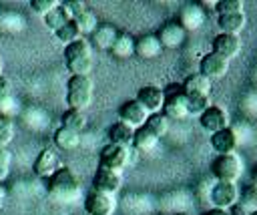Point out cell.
Listing matches in <instances>:
<instances>
[{"label": "cell", "instance_id": "obj_1", "mask_svg": "<svg viewBox=\"0 0 257 215\" xmlns=\"http://www.w3.org/2000/svg\"><path fill=\"white\" fill-rule=\"evenodd\" d=\"M46 191L56 203H72L80 193V181L68 167H60L46 179Z\"/></svg>", "mask_w": 257, "mask_h": 215}, {"label": "cell", "instance_id": "obj_2", "mask_svg": "<svg viewBox=\"0 0 257 215\" xmlns=\"http://www.w3.org/2000/svg\"><path fill=\"white\" fill-rule=\"evenodd\" d=\"M64 64L70 76H88L92 70V46L86 38H78L64 46Z\"/></svg>", "mask_w": 257, "mask_h": 215}, {"label": "cell", "instance_id": "obj_3", "mask_svg": "<svg viewBox=\"0 0 257 215\" xmlns=\"http://www.w3.org/2000/svg\"><path fill=\"white\" fill-rule=\"evenodd\" d=\"M92 102V80L90 76H70L66 82V104L72 111L88 109Z\"/></svg>", "mask_w": 257, "mask_h": 215}, {"label": "cell", "instance_id": "obj_4", "mask_svg": "<svg viewBox=\"0 0 257 215\" xmlns=\"http://www.w3.org/2000/svg\"><path fill=\"white\" fill-rule=\"evenodd\" d=\"M211 171H213V177L217 179V183L237 185V181H239V177L243 173V167H241L239 157L233 153V155H219L213 161Z\"/></svg>", "mask_w": 257, "mask_h": 215}, {"label": "cell", "instance_id": "obj_5", "mask_svg": "<svg viewBox=\"0 0 257 215\" xmlns=\"http://www.w3.org/2000/svg\"><path fill=\"white\" fill-rule=\"evenodd\" d=\"M131 151L126 147H118V145H104L100 149V157H98V167L102 169H110L114 173H120L126 169L128 161H131Z\"/></svg>", "mask_w": 257, "mask_h": 215}, {"label": "cell", "instance_id": "obj_6", "mask_svg": "<svg viewBox=\"0 0 257 215\" xmlns=\"http://www.w3.org/2000/svg\"><path fill=\"white\" fill-rule=\"evenodd\" d=\"M177 22L183 26V30H199L205 22H207V12L203 8V4L199 2H187L181 6Z\"/></svg>", "mask_w": 257, "mask_h": 215}, {"label": "cell", "instance_id": "obj_7", "mask_svg": "<svg viewBox=\"0 0 257 215\" xmlns=\"http://www.w3.org/2000/svg\"><path fill=\"white\" fill-rule=\"evenodd\" d=\"M161 113L169 121H183V119H187L189 111H187V96H185V92L181 88L165 92V102H163V111Z\"/></svg>", "mask_w": 257, "mask_h": 215}, {"label": "cell", "instance_id": "obj_8", "mask_svg": "<svg viewBox=\"0 0 257 215\" xmlns=\"http://www.w3.org/2000/svg\"><path fill=\"white\" fill-rule=\"evenodd\" d=\"M116 209V201L112 195L90 191L84 199V213L86 215H112Z\"/></svg>", "mask_w": 257, "mask_h": 215}, {"label": "cell", "instance_id": "obj_9", "mask_svg": "<svg viewBox=\"0 0 257 215\" xmlns=\"http://www.w3.org/2000/svg\"><path fill=\"white\" fill-rule=\"evenodd\" d=\"M118 119H120V123H124V125H128L131 129H141V127H145V123H147V119H149V113L145 111V106L143 104H139L135 98H131V100H124L122 104H120V109H118Z\"/></svg>", "mask_w": 257, "mask_h": 215}, {"label": "cell", "instance_id": "obj_10", "mask_svg": "<svg viewBox=\"0 0 257 215\" xmlns=\"http://www.w3.org/2000/svg\"><path fill=\"white\" fill-rule=\"evenodd\" d=\"M58 169H60V159H58V153L52 147H44L38 153V157L34 159V165H32L34 175L40 177V179H48Z\"/></svg>", "mask_w": 257, "mask_h": 215}, {"label": "cell", "instance_id": "obj_11", "mask_svg": "<svg viewBox=\"0 0 257 215\" xmlns=\"http://www.w3.org/2000/svg\"><path fill=\"white\" fill-rule=\"evenodd\" d=\"M239 187L231 185V183H217L211 189V203L215 209H223L229 211L237 201H239Z\"/></svg>", "mask_w": 257, "mask_h": 215}, {"label": "cell", "instance_id": "obj_12", "mask_svg": "<svg viewBox=\"0 0 257 215\" xmlns=\"http://www.w3.org/2000/svg\"><path fill=\"white\" fill-rule=\"evenodd\" d=\"M229 62L231 60H227V58H223V56H219L211 50V52L203 54V58L199 62V74H203L209 80L211 78H221L229 72Z\"/></svg>", "mask_w": 257, "mask_h": 215}, {"label": "cell", "instance_id": "obj_13", "mask_svg": "<svg viewBox=\"0 0 257 215\" xmlns=\"http://www.w3.org/2000/svg\"><path fill=\"white\" fill-rule=\"evenodd\" d=\"M135 100H137L139 104H143L149 115H157V113L163 111L165 90L159 88V86H155V84H147V86H141V88H139Z\"/></svg>", "mask_w": 257, "mask_h": 215}, {"label": "cell", "instance_id": "obj_14", "mask_svg": "<svg viewBox=\"0 0 257 215\" xmlns=\"http://www.w3.org/2000/svg\"><path fill=\"white\" fill-rule=\"evenodd\" d=\"M199 123H201V129L209 135H215L219 131H225L229 129V115L225 109L221 106H209L201 117H199Z\"/></svg>", "mask_w": 257, "mask_h": 215}, {"label": "cell", "instance_id": "obj_15", "mask_svg": "<svg viewBox=\"0 0 257 215\" xmlns=\"http://www.w3.org/2000/svg\"><path fill=\"white\" fill-rule=\"evenodd\" d=\"M122 185V175L114 173L110 169H102L98 167L94 177H92V191L98 193H106V195H114Z\"/></svg>", "mask_w": 257, "mask_h": 215}, {"label": "cell", "instance_id": "obj_16", "mask_svg": "<svg viewBox=\"0 0 257 215\" xmlns=\"http://www.w3.org/2000/svg\"><path fill=\"white\" fill-rule=\"evenodd\" d=\"M157 38H159V42H161L163 48H179L185 42L187 32L183 30V26L177 20H169V22H165L159 28Z\"/></svg>", "mask_w": 257, "mask_h": 215}, {"label": "cell", "instance_id": "obj_17", "mask_svg": "<svg viewBox=\"0 0 257 215\" xmlns=\"http://www.w3.org/2000/svg\"><path fill=\"white\" fill-rule=\"evenodd\" d=\"M241 46H243V42H241V38L237 34H225V32H221V34H217L213 38V52L219 54V56H223V58H227V60L235 58L241 52Z\"/></svg>", "mask_w": 257, "mask_h": 215}, {"label": "cell", "instance_id": "obj_18", "mask_svg": "<svg viewBox=\"0 0 257 215\" xmlns=\"http://www.w3.org/2000/svg\"><path fill=\"white\" fill-rule=\"evenodd\" d=\"M161 52H163V46H161L157 34H143V36L135 38V54L139 58L151 60V58H157Z\"/></svg>", "mask_w": 257, "mask_h": 215}, {"label": "cell", "instance_id": "obj_19", "mask_svg": "<svg viewBox=\"0 0 257 215\" xmlns=\"http://www.w3.org/2000/svg\"><path fill=\"white\" fill-rule=\"evenodd\" d=\"M116 34H118V30H116L112 24H108V22H98V26L94 28V32L90 34V40H92L90 46H96L98 50H108V48L112 46Z\"/></svg>", "mask_w": 257, "mask_h": 215}, {"label": "cell", "instance_id": "obj_20", "mask_svg": "<svg viewBox=\"0 0 257 215\" xmlns=\"http://www.w3.org/2000/svg\"><path fill=\"white\" fill-rule=\"evenodd\" d=\"M211 147L219 155H233V151L237 149V135H235V131L229 127L225 131H219V133L211 135Z\"/></svg>", "mask_w": 257, "mask_h": 215}, {"label": "cell", "instance_id": "obj_21", "mask_svg": "<svg viewBox=\"0 0 257 215\" xmlns=\"http://www.w3.org/2000/svg\"><path fill=\"white\" fill-rule=\"evenodd\" d=\"M181 90L189 96V94H203V96H209L211 92V80L205 78L203 74L195 72V74H189L185 80H183V86Z\"/></svg>", "mask_w": 257, "mask_h": 215}, {"label": "cell", "instance_id": "obj_22", "mask_svg": "<svg viewBox=\"0 0 257 215\" xmlns=\"http://www.w3.org/2000/svg\"><path fill=\"white\" fill-rule=\"evenodd\" d=\"M245 22H247L245 12L221 14V16H219V20H217V24H219L221 32H225V34H237V36H239V32L245 28Z\"/></svg>", "mask_w": 257, "mask_h": 215}, {"label": "cell", "instance_id": "obj_23", "mask_svg": "<svg viewBox=\"0 0 257 215\" xmlns=\"http://www.w3.org/2000/svg\"><path fill=\"white\" fill-rule=\"evenodd\" d=\"M133 137H135V129H131L128 125H124L120 121L114 123L108 129V141H110V145H118V147L131 149L133 147Z\"/></svg>", "mask_w": 257, "mask_h": 215}, {"label": "cell", "instance_id": "obj_24", "mask_svg": "<svg viewBox=\"0 0 257 215\" xmlns=\"http://www.w3.org/2000/svg\"><path fill=\"white\" fill-rule=\"evenodd\" d=\"M108 52L114 56V58H128L135 54V38L128 34V32H118L112 46L108 48Z\"/></svg>", "mask_w": 257, "mask_h": 215}, {"label": "cell", "instance_id": "obj_25", "mask_svg": "<svg viewBox=\"0 0 257 215\" xmlns=\"http://www.w3.org/2000/svg\"><path fill=\"white\" fill-rule=\"evenodd\" d=\"M52 141H54L56 149H60V151H74L80 145V135L74 133V131H68V129L60 127V129L54 131Z\"/></svg>", "mask_w": 257, "mask_h": 215}, {"label": "cell", "instance_id": "obj_26", "mask_svg": "<svg viewBox=\"0 0 257 215\" xmlns=\"http://www.w3.org/2000/svg\"><path fill=\"white\" fill-rule=\"evenodd\" d=\"M157 145H159V139H157L147 127H141V129L135 131L133 149H137V151H141V153H149V151H153Z\"/></svg>", "mask_w": 257, "mask_h": 215}, {"label": "cell", "instance_id": "obj_27", "mask_svg": "<svg viewBox=\"0 0 257 215\" xmlns=\"http://www.w3.org/2000/svg\"><path fill=\"white\" fill-rule=\"evenodd\" d=\"M60 121H62V127H64V129L74 131V133H78V135H80V131L86 129V115H84L82 111H72V109H68V111L62 113Z\"/></svg>", "mask_w": 257, "mask_h": 215}, {"label": "cell", "instance_id": "obj_28", "mask_svg": "<svg viewBox=\"0 0 257 215\" xmlns=\"http://www.w3.org/2000/svg\"><path fill=\"white\" fill-rule=\"evenodd\" d=\"M44 18V24H46V28L48 30H52V32H56L58 28H62L66 22H70V16H68V12L62 8V4H58L56 8H52L46 16H42Z\"/></svg>", "mask_w": 257, "mask_h": 215}, {"label": "cell", "instance_id": "obj_29", "mask_svg": "<svg viewBox=\"0 0 257 215\" xmlns=\"http://www.w3.org/2000/svg\"><path fill=\"white\" fill-rule=\"evenodd\" d=\"M169 123H171V121H169L163 113H157V115H149L145 127H147L157 139H161V137H165V135L169 133Z\"/></svg>", "mask_w": 257, "mask_h": 215}, {"label": "cell", "instance_id": "obj_30", "mask_svg": "<svg viewBox=\"0 0 257 215\" xmlns=\"http://www.w3.org/2000/svg\"><path fill=\"white\" fill-rule=\"evenodd\" d=\"M74 24H76V28H78V32H80V36L82 34H92L94 32V28L98 26V20H96V14L90 10V8H86L80 16H76L74 20H72Z\"/></svg>", "mask_w": 257, "mask_h": 215}, {"label": "cell", "instance_id": "obj_31", "mask_svg": "<svg viewBox=\"0 0 257 215\" xmlns=\"http://www.w3.org/2000/svg\"><path fill=\"white\" fill-rule=\"evenodd\" d=\"M209 106H211L209 96H203V94H189L187 96V111L191 117H201Z\"/></svg>", "mask_w": 257, "mask_h": 215}, {"label": "cell", "instance_id": "obj_32", "mask_svg": "<svg viewBox=\"0 0 257 215\" xmlns=\"http://www.w3.org/2000/svg\"><path fill=\"white\" fill-rule=\"evenodd\" d=\"M54 36H56V40H60L64 46H68L70 42H74V40H78V38H82L80 36V32H78V28H76V24L70 20V22H66L62 28H58L56 32H54Z\"/></svg>", "mask_w": 257, "mask_h": 215}, {"label": "cell", "instance_id": "obj_33", "mask_svg": "<svg viewBox=\"0 0 257 215\" xmlns=\"http://www.w3.org/2000/svg\"><path fill=\"white\" fill-rule=\"evenodd\" d=\"M12 139H14V125H12V119L2 111V113H0V147H8Z\"/></svg>", "mask_w": 257, "mask_h": 215}, {"label": "cell", "instance_id": "obj_34", "mask_svg": "<svg viewBox=\"0 0 257 215\" xmlns=\"http://www.w3.org/2000/svg\"><path fill=\"white\" fill-rule=\"evenodd\" d=\"M239 197H241V205L249 211V213H255L257 211V185H247L241 193H239Z\"/></svg>", "mask_w": 257, "mask_h": 215}, {"label": "cell", "instance_id": "obj_35", "mask_svg": "<svg viewBox=\"0 0 257 215\" xmlns=\"http://www.w3.org/2000/svg\"><path fill=\"white\" fill-rule=\"evenodd\" d=\"M10 167H12V153L8 151V147H0V185L8 179Z\"/></svg>", "mask_w": 257, "mask_h": 215}, {"label": "cell", "instance_id": "obj_36", "mask_svg": "<svg viewBox=\"0 0 257 215\" xmlns=\"http://www.w3.org/2000/svg\"><path fill=\"white\" fill-rule=\"evenodd\" d=\"M217 14H231V12H243V2L241 0H221L215 4Z\"/></svg>", "mask_w": 257, "mask_h": 215}, {"label": "cell", "instance_id": "obj_37", "mask_svg": "<svg viewBox=\"0 0 257 215\" xmlns=\"http://www.w3.org/2000/svg\"><path fill=\"white\" fill-rule=\"evenodd\" d=\"M60 2L56 0H30V8L34 14H40V16H46L52 8H56Z\"/></svg>", "mask_w": 257, "mask_h": 215}, {"label": "cell", "instance_id": "obj_38", "mask_svg": "<svg viewBox=\"0 0 257 215\" xmlns=\"http://www.w3.org/2000/svg\"><path fill=\"white\" fill-rule=\"evenodd\" d=\"M60 4H62V8L68 12L70 20H74L76 16H80V14L86 10V4H84L82 0H66V2H60Z\"/></svg>", "mask_w": 257, "mask_h": 215}, {"label": "cell", "instance_id": "obj_39", "mask_svg": "<svg viewBox=\"0 0 257 215\" xmlns=\"http://www.w3.org/2000/svg\"><path fill=\"white\" fill-rule=\"evenodd\" d=\"M10 100V80L0 74V113Z\"/></svg>", "mask_w": 257, "mask_h": 215}, {"label": "cell", "instance_id": "obj_40", "mask_svg": "<svg viewBox=\"0 0 257 215\" xmlns=\"http://www.w3.org/2000/svg\"><path fill=\"white\" fill-rule=\"evenodd\" d=\"M229 215H251V213H249V211H247V209H245V207H243V205L237 201V203H235V205L229 209Z\"/></svg>", "mask_w": 257, "mask_h": 215}, {"label": "cell", "instance_id": "obj_41", "mask_svg": "<svg viewBox=\"0 0 257 215\" xmlns=\"http://www.w3.org/2000/svg\"><path fill=\"white\" fill-rule=\"evenodd\" d=\"M203 215H229V211H223V209H209L207 213H203Z\"/></svg>", "mask_w": 257, "mask_h": 215}, {"label": "cell", "instance_id": "obj_42", "mask_svg": "<svg viewBox=\"0 0 257 215\" xmlns=\"http://www.w3.org/2000/svg\"><path fill=\"white\" fill-rule=\"evenodd\" d=\"M4 195H6V191H4V187L0 185V211H2V207H4Z\"/></svg>", "mask_w": 257, "mask_h": 215}, {"label": "cell", "instance_id": "obj_43", "mask_svg": "<svg viewBox=\"0 0 257 215\" xmlns=\"http://www.w3.org/2000/svg\"><path fill=\"white\" fill-rule=\"evenodd\" d=\"M251 177H253V185H257V165L253 167V171H251Z\"/></svg>", "mask_w": 257, "mask_h": 215}, {"label": "cell", "instance_id": "obj_44", "mask_svg": "<svg viewBox=\"0 0 257 215\" xmlns=\"http://www.w3.org/2000/svg\"><path fill=\"white\" fill-rule=\"evenodd\" d=\"M0 72H2V60H0Z\"/></svg>", "mask_w": 257, "mask_h": 215}, {"label": "cell", "instance_id": "obj_45", "mask_svg": "<svg viewBox=\"0 0 257 215\" xmlns=\"http://www.w3.org/2000/svg\"><path fill=\"white\" fill-rule=\"evenodd\" d=\"M251 215H257V211H255V213H251Z\"/></svg>", "mask_w": 257, "mask_h": 215}, {"label": "cell", "instance_id": "obj_46", "mask_svg": "<svg viewBox=\"0 0 257 215\" xmlns=\"http://www.w3.org/2000/svg\"><path fill=\"white\" fill-rule=\"evenodd\" d=\"M82 215H86V213H82Z\"/></svg>", "mask_w": 257, "mask_h": 215}, {"label": "cell", "instance_id": "obj_47", "mask_svg": "<svg viewBox=\"0 0 257 215\" xmlns=\"http://www.w3.org/2000/svg\"><path fill=\"white\" fill-rule=\"evenodd\" d=\"M179 215H183V213H179Z\"/></svg>", "mask_w": 257, "mask_h": 215}]
</instances>
